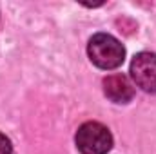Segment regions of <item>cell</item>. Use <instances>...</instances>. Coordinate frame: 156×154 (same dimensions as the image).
Instances as JSON below:
<instances>
[{"mask_svg":"<svg viewBox=\"0 0 156 154\" xmlns=\"http://www.w3.org/2000/svg\"><path fill=\"white\" fill-rule=\"evenodd\" d=\"M87 54L96 67L109 71V69H116L122 65L125 58V49L120 44V40H116L113 35L98 33L89 40Z\"/></svg>","mask_w":156,"mask_h":154,"instance_id":"cell-1","label":"cell"},{"mask_svg":"<svg viewBox=\"0 0 156 154\" xmlns=\"http://www.w3.org/2000/svg\"><path fill=\"white\" fill-rule=\"evenodd\" d=\"M75 142L82 154H107L113 147V136L109 129L98 121H87L80 125Z\"/></svg>","mask_w":156,"mask_h":154,"instance_id":"cell-2","label":"cell"},{"mask_svg":"<svg viewBox=\"0 0 156 154\" xmlns=\"http://www.w3.org/2000/svg\"><path fill=\"white\" fill-rule=\"evenodd\" d=\"M131 78L145 93H156V54L138 53L131 62Z\"/></svg>","mask_w":156,"mask_h":154,"instance_id":"cell-3","label":"cell"},{"mask_svg":"<svg viewBox=\"0 0 156 154\" xmlns=\"http://www.w3.org/2000/svg\"><path fill=\"white\" fill-rule=\"evenodd\" d=\"M104 93L115 103H127L134 96V85L125 75L116 73V75H109L104 80Z\"/></svg>","mask_w":156,"mask_h":154,"instance_id":"cell-4","label":"cell"},{"mask_svg":"<svg viewBox=\"0 0 156 154\" xmlns=\"http://www.w3.org/2000/svg\"><path fill=\"white\" fill-rule=\"evenodd\" d=\"M11 152H13V145H11L9 138L0 132V154H11Z\"/></svg>","mask_w":156,"mask_h":154,"instance_id":"cell-5","label":"cell"}]
</instances>
